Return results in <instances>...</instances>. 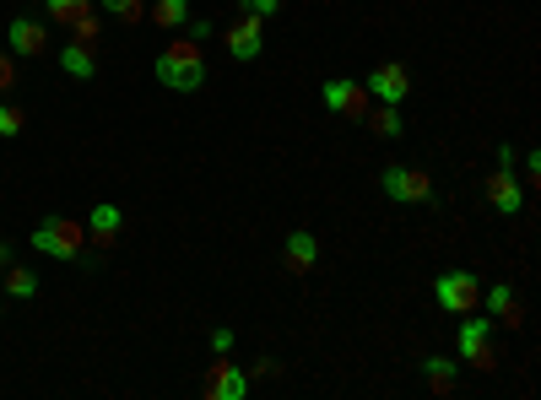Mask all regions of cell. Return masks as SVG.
Returning a JSON list of instances; mask_svg holds the SVG:
<instances>
[{
  "instance_id": "obj_1",
  "label": "cell",
  "mask_w": 541,
  "mask_h": 400,
  "mask_svg": "<svg viewBox=\"0 0 541 400\" xmlns=\"http://www.w3.org/2000/svg\"><path fill=\"white\" fill-rule=\"evenodd\" d=\"M152 76L174 92H201L206 87V49L195 44V38H174V44L152 60Z\"/></svg>"
},
{
  "instance_id": "obj_2",
  "label": "cell",
  "mask_w": 541,
  "mask_h": 400,
  "mask_svg": "<svg viewBox=\"0 0 541 400\" xmlns=\"http://www.w3.org/2000/svg\"><path fill=\"white\" fill-rule=\"evenodd\" d=\"M82 244H87V228H76L71 217H44L33 228V249L49 260H82Z\"/></svg>"
},
{
  "instance_id": "obj_3",
  "label": "cell",
  "mask_w": 541,
  "mask_h": 400,
  "mask_svg": "<svg viewBox=\"0 0 541 400\" xmlns=\"http://www.w3.org/2000/svg\"><path fill=\"white\" fill-rule=\"evenodd\" d=\"M379 190H385L395 206H428L433 200V179L422 168H406V163H390L379 173Z\"/></svg>"
},
{
  "instance_id": "obj_4",
  "label": "cell",
  "mask_w": 541,
  "mask_h": 400,
  "mask_svg": "<svg viewBox=\"0 0 541 400\" xmlns=\"http://www.w3.org/2000/svg\"><path fill=\"white\" fill-rule=\"evenodd\" d=\"M466 325H460V363H471V368H498V352H493V330H498V319H471V314H460Z\"/></svg>"
},
{
  "instance_id": "obj_5",
  "label": "cell",
  "mask_w": 541,
  "mask_h": 400,
  "mask_svg": "<svg viewBox=\"0 0 541 400\" xmlns=\"http://www.w3.org/2000/svg\"><path fill=\"white\" fill-rule=\"evenodd\" d=\"M433 298H439V309H450V314H471L482 303V282L471 271H444L439 282H433Z\"/></svg>"
},
{
  "instance_id": "obj_6",
  "label": "cell",
  "mask_w": 541,
  "mask_h": 400,
  "mask_svg": "<svg viewBox=\"0 0 541 400\" xmlns=\"http://www.w3.org/2000/svg\"><path fill=\"white\" fill-rule=\"evenodd\" d=\"M320 98H325V109L331 114H341V119H363L368 114V87L363 82H352V76H331V82L320 87Z\"/></svg>"
},
{
  "instance_id": "obj_7",
  "label": "cell",
  "mask_w": 541,
  "mask_h": 400,
  "mask_svg": "<svg viewBox=\"0 0 541 400\" xmlns=\"http://www.w3.org/2000/svg\"><path fill=\"white\" fill-rule=\"evenodd\" d=\"M206 400H244L249 395V373L239 363H228V357H217V363L206 368V384H201Z\"/></svg>"
},
{
  "instance_id": "obj_8",
  "label": "cell",
  "mask_w": 541,
  "mask_h": 400,
  "mask_svg": "<svg viewBox=\"0 0 541 400\" xmlns=\"http://www.w3.org/2000/svg\"><path fill=\"white\" fill-rule=\"evenodd\" d=\"M368 98L374 103H406V92H412V76H406V65H395V60H385V65H374V76H368Z\"/></svg>"
},
{
  "instance_id": "obj_9",
  "label": "cell",
  "mask_w": 541,
  "mask_h": 400,
  "mask_svg": "<svg viewBox=\"0 0 541 400\" xmlns=\"http://www.w3.org/2000/svg\"><path fill=\"white\" fill-rule=\"evenodd\" d=\"M487 200H493V211H504V217H514V211L525 206V184L514 179V168H498V173H487Z\"/></svg>"
},
{
  "instance_id": "obj_10",
  "label": "cell",
  "mask_w": 541,
  "mask_h": 400,
  "mask_svg": "<svg viewBox=\"0 0 541 400\" xmlns=\"http://www.w3.org/2000/svg\"><path fill=\"white\" fill-rule=\"evenodd\" d=\"M222 44H228V55H233V60H260V49H266L260 17H239L228 33H222Z\"/></svg>"
},
{
  "instance_id": "obj_11",
  "label": "cell",
  "mask_w": 541,
  "mask_h": 400,
  "mask_svg": "<svg viewBox=\"0 0 541 400\" xmlns=\"http://www.w3.org/2000/svg\"><path fill=\"white\" fill-rule=\"evenodd\" d=\"M44 22H33V17H11V28H6V49L17 60H33V55H44Z\"/></svg>"
},
{
  "instance_id": "obj_12",
  "label": "cell",
  "mask_w": 541,
  "mask_h": 400,
  "mask_svg": "<svg viewBox=\"0 0 541 400\" xmlns=\"http://www.w3.org/2000/svg\"><path fill=\"white\" fill-rule=\"evenodd\" d=\"M282 260H287V271L303 276V271H314V260H320V238L314 233H287V244H282Z\"/></svg>"
},
{
  "instance_id": "obj_13",
  "label": "cell",
  "mask_w": 541,
  "mask_h": 400,
  "mask_svg": "<svg viewBox=\"0 0 541 400\" xmlns=\"http://www.w3.org/2000/svg\"><path fill=\"white\" fill-rule=\"evenodd\" d=\"M482 303H487V319H498V325H520V298L509 292V282H498V287H487L482 292Z\"/></svg>"
},
{
  "instance_id": "obj_14",
  "label": "cell",
  "mask_w": 541,
  "mask_h": 400,
  "mask_svg": "<svg viewBox=\"0 0 541 400\" xmlns=\"http://www.w3.org/2000/svg\"><path fill=\"white\" fill-rule=\"evenodd\" d=\"M125 228V217H120V206H109V200H98V206L87 211V233L98 238V244H114Z\"/></svg>"
},
{
  "instance_id": "obj_15",
  "label": "cell",
  "mask_w": 541,
  "mask_h": 400,
  "mask_svg": "<svg viewBox=\"0 0 541 400\" xmlns=\"http://www.w3.org/2000/svg\"><path fill=\"white\" fill-rule=\"evenodd\" d=\"M60 71L76 76V82H92V76H98V55H92V44H65L60 49Z\"/></svg>"
},
{
  "instance_id": "obj_16",
  "label": "cell",
  "mask_w": 541,
  "mask_h": 400,
  "mask_svg": "<svg viewBox=\"0 0 541 400\" xmlns=\"http://www.w3.org/2000/svg\"><path fill=\"white\" fill-rule=\"evenodd\" d=\"M363 119L374 125V136H385V141H401V130H406V119H401V103H379V109H368Z\"/></svg>"
},
{
  "instance_id": "obj_17",
  "label": "cell",
  "mask_w": 541,
  "mask_h": 400,
  "mask_svg": "<svg viewBox=\"0 0 541 400\" xmlns=\"http://www.w3.org/2000/svg\"><path fill=\"white\" fill-rule=\"evenodd\" d=\"M455 368L450 357H422V373H428V384H433V395H450L455 390Z\"/></svg>"
},
{
  "instance_id": "obj_18",
  "label": "cell",
  "mask_w": 541,
  "mask_h": 400,
  "mask_svg": "<svg viewBox=\"0 0 541 400\" xmlns=\"http://www.w3.org/2000/svg\"><path fill=\"white\" fill-rule=\"evenodd\" d=\"M152 22L157 28H184L190 22V0H152Z\"/></svg>"
},
{
  "instance_id": "obj_19",
  "label": "cell",
  "mask_w": 541,
  "mask_h": 400,
  "mask_svg": "<svg viewBox=\"0 0 541 400\" xmlns=\"http://www.w3.org/2000/svg\"><path fill=\"white\" fill-rule=\"evenodd\" d=\"M6 292H11V298H33V292H38V276L22 271V265H6Z\"/></svg>"
},
{
  "instance_id": "obj_20",
  "label": "cell",
  "mask_w": 541,
  "mask_h": 400,
  "mask_svg": "<svg viewBox=\"0 0 541 400\" xmlns=\"http://www.w3.org/2000/svg\"><path fill=\"white\" fill-rule=\"evenodd\" d=\"M65 28H76V44H98L103 22H98V17H92V11L82 6V11H76V17H71V22H65Z\"/></svg>"
},
{
  "instance_id": "obj_21",
  "label": "cell",
  "mask_w": 541,
  "mask_h": 400,
  "mask_svg": "<svg viewBox=\"0 0 541 400\" xmlns=\"http://www.w3.org/2000/svg\"><path fill=\"white\" fill-rule=\"evenodd\" d=\"M98 6L120 22H147V6H141V0H98Z\"/></svg>"
},
{
  "instance_id": "obj_22",
  "label": "cell",
  "mask_w": 541,
  "mask_h": 400,
  "mask_svg": "<svg viewBox=\"0 0 541 400\" xmlns=\"http://www.w3.org/2000/svg\"><path fill=\"white\" fill-rule=\"evenodd\" d=\"M22 125H28V114L17 109V103H0V136H22Z\"/></svg>"
},
{
  "instance_id": "obj_23",
  "label": "cell",
  "mask_w": 541,
  "mask_h": 400,
  "mask_svg": "<svg viewBox=\"0 0 541 400\" xmlns=\"http://www.w3.org/2000/svg\"><path fill=\"white\" fill-rule=\"evenodd\" d=\"M276 6H282V0H239V11H244V17H260V22L276 17Z\"/></svg>"
},
{
  "instance_id": "obj_24",
  "label": "cell",
  "mask_w": 541,
  "mask_h": 400,
  "mask_svg": "<svg viewBox=\"0 0 541 400\" xmlns=\"http://www.w3.org/2000/svg\"><path fill=\"white\" fill-rule=\"evenodd\" d=\"M82 6H92V0H49V17H55V22H71Z\"/></svg>"
},
{
  "instance_id": "obj_25",
  "label": "cell",
  "mask_w": 541,
  "mask_h": 400,
  "mask_svg": "<svg viewBox=\"0 0 541 400\" xmlns=\"http://www.w3.org/2000/svg\"><path fill=\"white\" fill-rule=\"evenodd\" d=\"M11 87H17V55L0 49V92H11Z\"/></svg>"
},
{
  "instance_id": "obj_26",
  "label": "cell",
  "mask_w": 541,
  "mask_h": 400,
  "mask_svg": "<svg viewBox=\"0 0 541 400\" xmlns=\"http://www.w3.org/2000/svg\"><path fill=\"white\" fill-rule=\"evenodd\" d=\"M211 352H217V357H228V352H233V330H228V325L211 330Z\"/></svg>"
},
{
  "instance_id": "obj_27",
  "label": "cell",
  "mask_w": 541,
  "mask_h": 400,
  "mask_svg": "<svg viewBox=\"0 0 541 400\" xmlns=\"http://www.w3.org/2000/svg\"><path fill=\"white\" fill-rule=\"evenodd\" d=\"M190 38H195V44H206V38H211V22H206V17L190 22Z\"/></svg>"
},
{
  "instance_id": "obj_28",
  "label": "cell",
  "mask_w": 541,
  "mask_h": 400,
  "mask_svg": "<svg viewBox=\"0 0 541 400\" xmlns=\"http://www.w3.org/2000/svg\"><path fill=\"white\" fill-rule=\"evenodd\" d=\"M6 265H11V244H0V271H6Z\"/></svg>"
}]
</instances>
